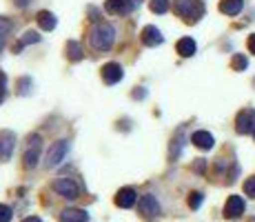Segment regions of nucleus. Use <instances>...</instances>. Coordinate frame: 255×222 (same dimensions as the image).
<instances>
[{
  "instance_id": "f257e3e1",
  "label": "nucleus",
  "mask_w": 255,
  "mask_h": 222,
  "mask_svg": "<svg viewBox=\"0 0 255 222\" xmlns=\"http://www.w3.org/2000/svg\"><path fill=\"white\" fill-rule=\"evenodd\" d=\"M116 40V29L109 22H98L89 29V44L96 51H107Z\"/></svg>"
},
{
  "instance_id": "2eb2a0df",
  "label": "nucleus",
  "mask_w": 255,
  "mask_h": 222,
  "mask_svg": "<svg viewBox=\"0 0 255 222\" xmlns=\"http://www.w3.org/2000/svg\"><path fill=\"white\" fill-rule=\"evenodd\" d=\"M60 222H89V214L82 209H65L60 214Z\"/></svg>"
},
{
  "instance_id": "7ed1b4c3",
  "label": "nucleus",
  "mask_w": 255,
  "mask_h": 222,
  "mask_svg": "<svg viewBox=\"0 0 255 222\" xmlns=\"http://www.w3.org/2000/svg\"><path fill=\"white\" fill-rule=\"evenodd\" d=\"M67 151H69V142L67 140L53 142V145L49 147V151H47V160H45L47 169H56V167L67 158Z\"/></svg>"
},
{
  "instance_id": "f03ea898",
  "label": "nucleus",
  "mask_w": 255,
  "mask_h": 222,
  "mask_svg": "<svg viewBox=\"0 0 255 222\" xmlns=\"http://www.w3.org/2000/svg\"><path fill=\"white\" fill-rule=\"evenodd\" d=\"M173 11L182 18L184 22H198L204 16V4L200 0H175Z\"/></svg>"
},
{
  "instance_id": "5701e85b",
  "label": "nucleus",
  "mask_w": 255,
  "mask_h": 222,
  "mask_svg": "<svg viewBox=\"0 0 255 222\" xmlns=\"http://www.w3.org/2000/svg\"><path fill=\"white\" fill-rule=\"evenodd\" d=\"M38 40H40V36H38L36 31H27L24 33V38L20 40V44H18V49H22L24 44H29V42H38Z\"/></svg>"
},
{
  "instance_id": "20e7f679",
  "label": "nucleus",
  "mask_w": 255,
  "mask_h": 222,
  "mask_svg": "<svg viewBox=\"0 0 255 222\" xmlns=\"http://www.w3.org/2000/svg\"><path fill=\"white\" fill-rule=\"evenodd\" d=\"M53 191L60 194L62 198H67V200H76L78 196H80V189H78V185L71 178H58V180L53 182Z\"/></svg>"
},
{
  "instance_id": "7c9ffc66",
  "label": "nucleus",
  "mask_w": 255,
  "mask_h": 222,
  "mask_svg": "<svg viewBox=\"0 0 255 222\" xmlns=\"http://www.w3.org/2000/svg\"><path fill=\"white\" fill-rule=\"evenodd\" d=\"M253 136H255V131H253Z\"/></svg>"
},
{
  "instance_id": "6e6552de",
  "label": "nucleus",
  "mask_w": 255,
  "mask_h": 222,
  "mask_svg": "<svg viewBox=\"0 0 255 222\" xmlns=\"http://www.w3.org/2000/svg\"><path fill=\"white\" fill-rule=\"evenodd\" d=\"M31 145H29V149L24 151V167L27 169H33V167L38 165V156H40V136H33Z\"/></svg>"
},
{
  "instance_id": "1a4fd4ad",
  "label": "nucleus",
  "mask_w": 255,
  "mask_h": 222,
  "mask_svg": "<svg viewBox=\"0 0 255 222\" xmlns=\"http://www.w3.org/2000/svg\"><path fill=\"white\" fill-rule=\"evenodd\" d=\"M242 214H244V200L240 198V196H231V198L227 200V207H224V218L235 220Z\"/></svg>"
},
{
  "instance_id": "f8f14e48",
  "label": "nucleus",
  "mask_w": 255,
  "mask_h": 222,
  "mask_svg": "<svg viewBox=\"0 0 255 222\" xmlns=\"http://www.w3.org/2000/svg\"><path fill=\"white\" fill-rule=\"evenodd\" d=\"M133 2L131 0H107L105 9L111 13V16H122V13H129Z\"/></svg>"
},
{
  "instance_id": "bb28decb",
  "label": "nucleus",
  "mask_w": 255,
  "mask_h": 222,
  "mask_svg": "<svg viewBox=\"0 0 255 222\" xmlns=\"http://www.w3.org/2000/svg\"><path fill=\"white\" fill-rule=\"evenodd\" d=\"M4 89H7V78L0 71V102H2V98H4Z\"/></svg>"
},
{
  "instance_id": "393cba45",
  "label": "nucleus",
  "mask_w": 255,
  "mask_h": 222,
  "mask_svg": "<svg viewBox=\"0 0 255 222\" xmlns=\"http://www.w3.org/2000/svg\"><path fill=\"white\" fill-rule=\"evenodd\" d=\"M244 191H247V196L255 198V176H253V178H249V180L244 182Z\"/></svg>"
},
{
  "instance_id": "4468645a",
  "label": "nucleus",
  "mask_w": 255,
  "mask_h": 222,
  "mask_svg": "<svg viewBox=\"0 0 255 222\" xmlns=\"http://www.w3.org/2000/svg\"><path fill=\"white\" fill-rule=\"evenodd\" d=\"M191 142H193L198 149H202V151H209V149H213V136H211L209 131H195L193 136H191Z\"/></svg>"
},
{
  "instance_id": "cd10ccee",
  "label": "nucleus",
  "mask_w": 255,
  "mask_h": 222,
  "mask_svg": "<svg viewBox=\"0 0 255 222\" xmlns=\"http://www.w3.org/2000/svg\"><path fill=\"white\" fill-rule=\"evenodd\" d=\"M29 85H31V82H29V78H22L20 80V93L24 96V93H29Z\"/></svg>"
},
{
  "instance_id": "423d86ee",
  "label": "nucleus",
  "mask_w": 255,
  "mask_h": 222,
  "mask_svg": "<svg viewBox=\"0 0 255 222\" xmlns=\"http://www.w3.org/2000/svg\"><path fill=\"white\" fill-rule=\"evenodd\" d=\"M138 209H140V214L144 216L146 220H151V218H158L160 216V202L153 198V196H142V198L138 200Z\"/></svg>"
},
{
  "instance_id": "a878e982",
  "label": "nucleus",
  "mask_w": 255,
  "mask_h": 222,
  "mask_svg": "<svg viewBox=\"0 0 255 222\" xmlns=\"http://www.w3.org/2000/svg\"><path fill=\"white\" fill-rule=\"evenodd\" d=\"M11 220V209L7 205H0V222H9Z\"/></svg>"
},
{
  "instance_id": "4be33fe9",
  "label": "nucleus",
  "mask_w": 255,
  "mask_h": 222,
  "mask_svg": "<svg viewBox=\"0 0 255 222\" xmlns=\"http://www.w3.org/2000/svg\"><path fill=\"white\" fill-rule=\"evenodd\" d=\"M247 67H249V60L242 56V53H238V56L233 58V69H235V71H244Z\"/></svg>"
},
{
  "instance_id": "9d476101",
  "label": "nucleus",
  "mask_w": 255,
  "mask_h": 222,
  "mask_svg": "<svg viewBox=\"0 0 255 222\" xmlns=\"http://www.w3.org/2000/svg\"><path fill=\"white\" fill-rule=\"evenodd\" d=\"M122 76H125V71H122V67L118 65V62H107V65L102 67V78H105L107 85H116V82H120Z\"/></svg>"
},
{
  "instance_id": "9b49d317",
  "label": "nucleus",
  "mask_w": 255,
  "mask_h": 222,
  "mask_svg": "<svg viewBox=\"0 0 255 222\" xmlns=\"http://www.w3.org/2000/svg\"><path fill=\"white\" fill-rule=\"evenodd\" d=\"M138 202V194H135L131 187H127V189H120L116 196V205L122 207V209H131V207Z\"/></svg>"
},
{
  "instance_id": "a211bd4d",
  "label": "nucleus",
  "mask_w": 255,
  "mask_h": 222,
  "mask_svg": "<svg viewBox=\"0 0 255 222\" xmlns=\"http://www.w3.org/2000/svg\"><path fill=\"white\" fill-rule=\"evenodd\" d=\"M38 24H40L45 31H51V29H56V16H53L51 11H40L38 13Z\"/></svg>"
},
{
  "instance_id": "b1692460",
  "label": "nucleus",
  "mask_w": 255,
  "mask_h": 222,
  "mask_svg": "<svg viewBox=\"0 0 255 222\" xmlns=\"http://www.w3.org/2000/svg\"><path fill=\"white\" fill-rule=\"evenodd\" d=\"M202 200H204V196L195 191V194H191V198H189V207L191 209H198V207L202 205Z\"/></svg>"
},
{
  "instance_id": "dca6fc26",
  "label": "nucleus",
  "mask_w": 255,
  "mask_h": 222,
  "mask_svg": "<svg viewBox=\"0 0 255 222\" xmlns=\"http://www.w3.org/2000/svg\"><path fill=\"white\" fill-rule=\"evenodd\" d=\"M244 7V0H222L220 2V11L227 13V16H238Z\"/></svg>"
},
{
  "instance_id": "aec40b11",
  "label": "nucleus",
  "mask_w": 255,
  "mask_h": 222,
  "mask_svg": "<svg viewBox=\"0 0 255 222\" xmlns=\"http://www.w3.org/2000/svg\"><path fill=\"white\" fill-rule=\"evenodd\" d=\"M67 53H69L71 60H80V58H82V49H80V44L73 42V40H69V42H67Z\"/></svg>"
},
{
  "instance_id": "412c9836",
  "label": "nucleus",
  "mask_w": 255,
  "mask_h": 222,
  "mask_svg": "<svg viewBox=\"0 0 255 222\" xmlns=\"http://www.w3.org/2000/svg\"><path fill=\"white\" fill-rule=\"evenodd\" d=\"M149 7H151L153 13H166V9H169V0H151Z\"/></svg>"
},
{
  "instance_id": "c85d7f7f",
  "label": "nucleus",
  "mask_w": 255,
  "mask_h": 222,
  "mask_svg": "<svg viewBox=\"0 0 255 222\" xmlns=\"http://www.w3.org/2000/svg\"><path fill=\"white\" fill-rule=\"evenodd\" d=\"M249 51L255 53V33H253L251 38H249Z\"/></svg>"
},
{
  "instance_id": "6ab92c4d",
  "label": "nucleus",
  "mask_w": 255,
  "mask_h": 222,
  "mask_svg": "<svg viewBox=\"0 0 255 222\" xmlns=\"http://www.w3.org/2000/svg\"><path fill=\"white\" fill-rule=\"evenodd\" d=\"M11 29H13V22L11 20H7V18H0V51H2L4 42H7V36L11 33Z\"/></svg>"
},
{
  "instance_id": "0eeeda50",
  "label": "nucleus",
  "mask_w": 255,
  "mask_h": 222,
  "mask_svg": "<svg viewBox=\"0 0 255 222\" xmlns=\"http://www.w3.org/2000/svg\"><path fill=\"white\" fill-rule=\"evenodd\" d=\"M16 147V136L11 131H0V162H7Z\"/></svg>"
},
{
  "instance_id": "ddd939ff",
  "label": "nucleus",
  "mask_w": 255,
  "mask_h": 222,
  "mask_svg": "<svg viewBox=\"0 0 255 222\" xmlns=\"http://www.w3.org/2000/svg\"><path fill=\"white\" fill-rule=\"evenodd\" d=\"M162 33H160L158 27H153V24H149V27L142 29V42L146 44V47H155V44H162Z\"/></svg>"
},
{
  "instance_id": "c756f323",
  "label": "nucleus",
  "mask_w": 255,
  "mask_h": 222,
  "mask_svg": "<svg viewBox=\"0 0 255 222\" xmlns=\"http://www.w3.org/2000/svg\"><path fill=\"white\" fill-rule=\"evenodd\" d=\"M22 222H40V218H36V216H29V218H24Z\"/></svg>"
},
{
  "instance_id": "39448f33",
  "label": "nucleus",
  "mask_w": 255,
  "mask_h": 222,
  "mask_svg": "<svg viewBox=\"0 0 255 222\" xmlns=\"http://www.w3.org/2000/svg\"><path fill=\"white\" fill-rule=\"evenodd\" d=\"M235 131L242 133V136L255 131V109H244L238 113V118H235Z\"/></svg>"
},
{
  "instance_id": "f3484780",
  "label": "nucleus",
  "mask_w": 255,
  "mask_h": 222,
  "mask_svg": "<svg viewBox=\"0 0 255 222\" xmlns=\"http://www.w3.org/2000/svg\"><path fill=\"white\" fill-rule=\"evenodd\" d=\"M178 53L182 58H191L195 53V40L193 38H182V40H178Z\"/></svg>"
}]
</instances>
